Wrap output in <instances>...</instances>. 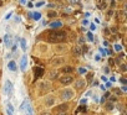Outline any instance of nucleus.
I'll return each mask as SVG.
<instances>
[{
	"label": "nucleus",
	"mask_w": 127,
	"mask_h": 115,
	"mask_svg": "<svg viewBox=\"0 0 127 115\" xmlns=\"http://www.w3.org/2000/svg\"><path fill=\"white\" fill-rule=\"evenodd\" d=\"M26 115H32V109L29 104H28V108H26Z\"/></svg>",
	"instance_id": "16"
},
{
	"label": "nucleus",
	"mask_w": 127,
	"mask_h": 115,
	"mask_svg": "<svg viewBox=\"0 0 127 115\" xmlns=\"http://www.w3.org/2000/svg\"><path fill=\"white\" fill-rule=\"evenodd\" d=\"M5 43H6V46H10V36L9 35L5 36Z\"/></svg>",
	"instance_id": "17"
},
{
	"label": "nucleus",
	"mask_w": 127,
	"mask_h": 115,
	"mask_svg": "<svg viewBox=\"0 0 127 115\" xmlns=\"http://www.w3.org/2000/svg\"><path fill=\"white\" fill-rule=\"evenodd\" d=\"M8 113H9V115H13L14 114V108H13V105L10 104V103H8Z\"/></svg>",
	"instance_id": "10"
},
{
	"label": "nucleus",
	"mask_w": 127,
	"mask_h": 115,
	"mask_svg": "<svg viewBox=\"0 0 127 115\" xmlns=\"http://www.w3.org/2000/svg\"><path fill=\"white\" fill-rule=\"evenodd\" d=\"M121 82H122V83H123V84H126V83H127V81H126V79H125V78H122V79H121Z\"/></svg>",
	"instance_id": "30"
},
{
	"label": "nucleus",
	"mask_w": 127,
	"mask_h": 115,
	"mask_svg": "<svg viewBox=\"0 0 127 115\" xmlns=\"http://www.w3.org/2000/svg\"><path fill=\"white\" fill-rule=\"evenodd\" d=\"M91 78H92V73H90L88 77H87V81H91Z\"/></svg>",
	"instance_id": "26"
},
{
	"label": "nucleus",
	"mask_w": 127,
	"mask_h": 115,
	"mask_svg": "<svg viewBox=\"0 0 127 115\" xmlns=\"http://www.w3.org/2000/svg\"><path fill=\"white\" fill-rule=\"evenodd\" d=\"M47 16L49 17H55V16H57V11H50V12H47Z\"/></svg>",
	"instance_id": "14"
},
{
	"label": "nucleus",
	"mask_w": 127,
	"mask_h": 115,
	"mask_svg": "<svg viewBox=\"0 0 127 115\" xmlns=\"http://www.w3.org/2000/svg\"><path fill=\"white\" fill-rule=\"evenodd\" d=\"M62 24L61 22H54V24H51V27H60Z\"/></svg>",
	"instance_id": "21"
},
{
	"label": "nucleus",
	"mask_w": 127,
	"mask_h": 115,
	"mask_svg": "<svg viewBox=\"0 0 127 115\" xmlns=\"http://www.w3.org/2000/svg\"><path fill=\"white\" fill-rule=\"evenodd\" d=\"M56 110H57V113L66 111V110H67V104H61V105H59V106L56 108Z\"/></svg>",
	"instance_id": "5"
},
{
	"label": "nucleus",
	"mask_w": 127,
	"mask_h": 115,
	"mask_svg": "<svg viewBox=\"0 0 127 115\" xmlns=\"http://www.w3.org/2000/svg\"><path fill=\"white\" fill-rule=\"evenodd\" d=\"M65 73H71L72 72V67H70V66H67V67H65L64 69H62Z\"/></svg>",
	"instance_id": "15"
},
{
	"label": "nucleus",
	"mask_w": 127,
	"mask_h": 115,
	"mask_svg": "<svg viewBox=\"0 0 127 115\" xmlns=\"http://www.w3.org/2000/svg\"><path fill=\"white\" fill-rule=\"evenodd\" d=\"M62 99L64 100H69V99H71L72 97H74V92H72L71 89H66V90H64L62 92Z\"/></svg>",
	"instance_id": "2"
},
{
	"label": "nucleus",
	"mask_w": 127,
	"mask_h": 115,
	"mask_svg": "<svg viewBox=\"0 0 127 115\" xmlns=\"http://www.w3.org/2000/svg\"><path fill=\"white\" fill-rule=\"evenodd\" d=\"M72 81H74V79H72V77H70V75H64V77H61V78H60V82L62 84H65V85L71 84Z\"/></svg>",
	"instance_id": "4"
},
{
	"label": "nucleus",
	"mask_w": 127,
	"mask_h": 115,
	"mask_svg": "<svg viewBox=\"0 0 127 115\" xmlns=\"http://www.w3.org/2000/svg\"><path fill=\"white\" fill-rule=\"evenodd\" d=\"M67 1H69L70 4H77V3L80 1V0H67Z\"/></svg>",
	"instance_id": "23"
},
{
	"label": "nucleus",
	"mask_w": 127,
	"mask_h": 115,
	"mask_svg": "<svg viewBox=\"0 0 127 115\" xmlns=\"http://www.w3.org/2000/svg\"><path fill=\"white\" fill-rule=\"evenodd\" d=\"M66 38V33L64 31H51L47 35V41L49 42H61Z\"/></svg>",
	"instance_id": "1"
},
{
	"label": "nucleus",
	"mask_w": 127,
	"mask_h": 115,
	"mask_svg": "<svg viewBox=\"0 0 127 115\" xmlns=\"http://www.w3.org/2000/svg\"><path fill=\"white\" fill-rule=\"evenodd\" d=\"M44 74V69L42 68H35V77H41Z\"/></svg>",
	"instance_id": "7"
},
{
	"label": "nucleus",
	"mask_w": 127,
	"mask_h": 115,
	"mask_svg": "<svg viewBox=\"0 0 127 115\" xmlns=\"http://www.w3.org/2000/svg\"><path fill=\"white\" fill-rule=\"evenodd\" d=\"M74 52H75V54H81V48H80V47H75V48H74Z\"/></svg>",
	"instance_id": "20"
},
{
	"label": "nucleus",
	"mask_w": 127,
	"mask_h": 115,
	"mask_svg": "<svg viewBox=\"0 0 127 115\" xmlns=\"http://www.w3.org/2000/svg\"><path fill=\"white\" fill-rule=\"evenodd\" d=\"M60 115H66V114H65V111H62V113H61Z\"/></svg>",
	"instance_id": "31"
},
{
	"label": "nucleus",
	"mask_w": 127,
	"mask_h": 115,
	"mask_svg": "<svg viewBox=\"0 0 127 115\" xmlns=\"http://www.w3.org/2000/svg\"><path fill=\"white\" fill-rule=\"evenodd\" d=\"M79 72H80L81 74H84V73L86 72V69H85V68H80V69H79Z\"/></svg>",
	"instance_id": "24"
},
{
	"label": "nucleus",
	"mask_w": 127,
	"mask_h": 115,
	"mask_svg": "<svg viewBox=\"0 0 127 115\" xmlns=\"http://www.w3.org/2000/svg\"><path fill=\"white\" fill-rule=\"evenodd\" d=\"M21 47H23V50H24V51L26 50V42H25V40H24V38L21 40Z\"/></svg>",
	"instance_id": "22"
},
{
	"label": "nucleus",
	"mask_w": 127,
	"mask_h": 115,
	"mask_svg": "<svg viewBox=\"0 0 127 115\" xmlns=\"http://www.w3.org/2000/svg\"><path fill=\"white\" fill-rule=\"evenodd\" d=\"M117 15H118V19H120L121 22H123V21L126 20V14H125V11H118Z\"/></svg>",
	"instance_id": "6"
},
{
	"label": "nucleus",
	"mask_w": 127,
	"mask_h": 115,
	"mask_svg": "<svg viewBox=\"0 0 127 115\" xmlns=\"http://www.w3.org/2000/svg\"><path fill=\"white\" fill-rule=\"evenodd\" d=\"M8 67H9V69H10V71H16V64H15V62H14V61L9 62Z\"/></svg>",
	"instance_id": "9"
},
{
	"label": "nucleus",
	"mask_w": 127,
	"mask_h": 115,
	"mask_svg": "<svg viewBox=\"0 0 127 115\" xmlns=\"http://www.w3.org/2000/svg\"><path fill=\"white\" fill-rule=\"evenodd\" d=\"M106 109H107V110H112V109H113L112 103H107V104H106Z\"/></svg>",
	"instance_id": "18"
},
{
	"label": "nucleus",
	"mask_w": 127,
	"mask_h": 115,
	"mask_svg": "<svg viewBox=\"0 0 127 115\" xmlns=\"http://www.w3.org/2000/svg\"><path fill=\"white\" fill-rule=\"evenodd\" d=\"M64 62V58H62V57H59V58H56V60H54V64H61Z\"/></svg>",
	"instance_id": "11"
},
{
	"label": "nucleus",
	"mask_w": 127,
	"mask_h": 115,
	"mask_svg": "<svg viewBox=\"0 0 127 115\" xmlns=\"http://www.w3.org/2000/svg\"><path fill=\"white\" fill-rule=\"evenodd\" d=\"M4 92H5V94H11V92H13V84H11V82L10 81H6L5 83H4Z\"/></svg>",
	"instance_id": "3"
},
{
	"label": "nucleus",
	"mask_w": 127,
	"mask_h": 115,
	"mask_svg": "<svg viewBox=\"0 0 127 115\" xmlns=\"http://www.w3.org/2000/svg\"><path fill=\"white\" fill-rule=\"evenodd\" d=\"M34 17L36 19V20H38V19H40V14H35V15H34Z\"/></svg>",
	"instance_id": "25"
},
{
	"label": "nucleus",
	"mask_w": 127,
	"mask_h": 115,
	"mask_svg": "<svg viewBox=\"0 0 127 115\" xmlns=\"http://www.w3.org/2000/svg\"><path fill=\"white\" fill-rule=\"evenodd\" d=\"M115 50H116V51H120V50H121V47H120L118 45H116V46H115Z\"/></svg>",
	"instance_id": "28"
},
{
	"label": "nucleus",
	"mask_w": 127,
	"mask_h": 115,
	"mask_svg": "<svg viewBox=\"0 0 127 115\" xmlns=\"http://www.w3.org/2000/svg\"><path fill=\"white\" fill-rule=\"evenodd\" d=\"M54 100H55L54 98H49V99L46 100V104H47V105H52V104H54Z\"/></svg>",
	"instance_id": "19"
},
{
	"label": "nucleus",
	"mask_w": 127,
	"mask_h": 115,
	"mask_svg": "<svg viewBox=\"0 0 127 115\" xmlns=\"http://www.w3.org/2000/svg\"><path fill=\"white\" fill-rule=\"evenodd\" d=\"M121 69H122V72H126V66L122 64V66H121Z\"/></svg>",
	"instance_id": "27"
},
{
	"label": "nucleus",
	"mask_w": 127,
	"mask_h": 115,
	"mask_svg": "<svg viewBox=\"0 0 127 115\" xmlns=\"http://www.w3.org/2000/svg\"><path fill=\"white\" fill-rule=\"evenodd\" d=\"M84 85H85V81H84V79H80V81L76 82V88H77V89L84 88Z\"/></svg>",
	"instance_id": "8"
},
{
	"label": "nucleus",
	"mask_w": 127,
	"mask_h": 115,
	"mask_svg": "<svg viewBox=\"0 0 127 115\" xmlns=\"http://www.w3.org/2000/svg\"><path fill=\"white\" fill-rule=\"evenodd\" d=\"M25 67H26V56H24L21 60V69H25Z\"/></svg>",
	"instance_id": "12"
},
{
	"label": "nucleus",
	"mask_w": 127,
	"mask_h": 115,
	"mask_svg": "<svg viewBox=\"0 0 127 115\" xmlns=\"http://www.w3.org/2000/svg\"><path fill=\"white\" fill-rule=\"evenodd\" d=\"M87 36H88V38H90V40H91V41H92V38H94V37H92V35H91V33H88Z\"/></svg>",
	"instance_id": "29"
},
{
	"label": "nucleus",
	"mask_w": 127,
	"mask_h": 115,
	"mask_svg": "<svg viewBox=\"0 0 127 115\" xmlns=\"http://www.w3.org/2000/svg\"><path fill=\"white\" fill-rule=\"evenodd\" d=\"M99 8H100V9H105V8H106V1L100 0V1H99Z\"/></svg>",
	"instance_id": "13"
}]
</instances>
